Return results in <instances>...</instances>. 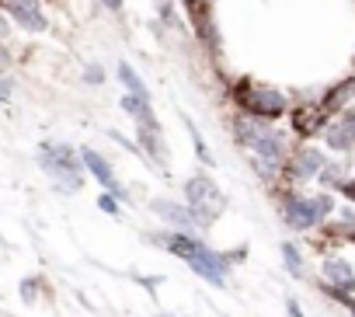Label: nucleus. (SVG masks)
Returning <instances> with one entry per match:
<instances>
[{"mask_svg":"<svg viewBox=\"0 0 355 317\" xmlns=\"http://www.w3.org/2000/svg\"><path fill=\"white\" fill-rule=\"evenodd\" d=\"M157 244H164L167 251H174L178 258H182L185 265H192V272H199L206 282H213V286H223L227 282V265H230V258L227 255H220V251H213V248H206L202 241H196V237H189V234H160V237H153Z\"/></svg>","mask_w":355,"mask_h":317,"instance_id":"obj_1","label":"nucleus"},{"mask_svg":"<svg viewBox=\"0 0 355 317\" xmlns=\"http://www.w3.org/2000/svg\"><path fill=\"white\" fill-rule=\"evenodd\" d=\"M39 164H42V171L53 178V185H56L60 192H77V189L84 185L80 157H77V150L67 146V143H42Z\"/></svg>","mask_w":355,"mask_h":317,"instance_id":"obj_2","label":"nucleus"},{"mask_svg":"<svg viewBox=\"0 0 355 317\" xmlns=\"http://www.w3.org/2000/svg\"><path fill=\"white\" fill-rule=\"evenodd\" d=\"M185 206L199 227H213L220 220V213L227 209V199L209 175H192L185 182Z\"/></svg>","mask_w":355,"mask_h":317,"instance_id":"obj_3","label":"nucleus"},{"mask_svg":"<svg viewBox=\"0 0 355 317\" xmlns=\"http://www.w3.org/2000/svg\"><path fill=\"white\" fill-rule=\"evenodd\" d=\"M237 101H241V108H244L251 119H261V122H275V119L286 112L282 91L265 87V84H251V80H241V84H237Z\"/></svg>","mask_w":355,"mask_h":317,"instance_id":"obj_4","label":"nucleus"},{"mask_svg":"<svg viewBox=\"0 0 355 317\" xmlns=\"http://www.w3.org/2000/svg\"><path fill=\"white\" fill-rule=\"evenodd\" d=\"M237 136H241L244 146L254 150V157H265V161H279L282 150H286V139L272 126H265L261 119H251V115L237 119Z\"/></svg>","mask_w":355,"mask_h":317,"instance_id":"obj_5","label":"nucleus"},{"mask_svg":"<svg viewBox=\"0 0 355 317\" xmlns=\"http://www.w3.org/2000/svg\"><path fill=\"white\" fill-rule=\"evenodd\" d=\"M331 199L327 196H313V199H300V196H289L286 199V209H282V216H286V223L293 227V230H310L317 220H324L327 213H331Z\"/></svg>","mask_w":355,"mask_h":317,"instance_id":"obj_6","label":"nucleus"},{"mask_svg":"<svg viewBox=\"0 0 355 317\" xmlns=\"http://www.w3.org/2000/svg\"><path fill=\"white\" fill-rule=\"evenodd\" d=\"M4 8L25 32H46V15L39 11V0H4Z\"/></svg>","mask_w":355,"mask_h":317,"instance_id":"obj_7","label":"nucleus"},{"mask_svg":"<svg viewBox=\"0 0 355 317\" xmlns=\"http://www.w3.org/2000/svg\"><path fill=\"white\" fill-rule=\"evenodd\" d=\"M80 161L87 164V171H91V175H94V178H98V182H101V185H105V189H108L115 199H122V196H125V192L119 189V182H115V171H112V164L105 161V157H101L98 150H80Z\"/></svg>","mask_w":355,"mask_h":317,"instance_id":"obj_8","label":"nucleus"},{"mask_svg":"<svg viewBox=\"0 0 355 317\" xmlns=\"http://www.w3.org/2000/svg\"><path fill=\"white\" fill-rule=\"evenodd\" d=\"M324 279L334 286L331 293L341 296V300L355 289V275H352V265H348L345 258H327V262H324Z\"/></svg>","mask_w":355,"mask_h":317,"instance_id":"obj_9","label":"nucleus"},{"mask_svg":"<svg viewBox=\"0 0 355 317\" xmlns=\"http://www.w3.org/2000/svg\"><path fill=\"white\" fill-rule=\"evenodd\" d=\"M327 146L331 150H352L355 146V108L341 112V119L327 126Z\"/></svg>","mask_w":355,"mask_h":317,"instance_id":"obj_10","label":"nucleus"},{"mask_svg":"<svg viewBox=\"0 0 355 317\" xmlns=\"http://www.w3.org/2000/svg\"><path fill=\"white\" fill-rule=\"evenodd\" d=\"M320 168H324V153H320V150H313V146H306V150H300V153H296V161H293V168H289V171H293V178H296V182H306V178H313Z\"/></svg>","mask_w":355,"mask_h":317,"instance_id":"obj_11","label":"nucleus"},{"mask_svg":"<svg viewBox=\"0 0 355 317\" xmlns=\"http://www.w3.org/2000/svg\"><path fill=\"white\" fill-rule=\"evenodd\" d=\"M153 213L157 216H164L174 230H182V234H189L192 227H199L196 220H192V213H189V206H174V203H153Z\"/></svg>","mask_w":355,"mask_h":317,"instance_id":"obj_12","label":"nucleus"},{"mask_svg":"<svg viewBox=\"0 0 355 317\" xmlns=\"http://www.w3.org/2000/svg\"><path fill=\"white\" fill-rule=\"evenodd\" d=\"M136 143L153 157L157 164H164V161H167V150L160 146V126H157V122H153V126H136Z\"/></svg>","mask_w":355,"mask_h":317,"instance_id":"obj_13","label":"nucleus"},{"mask_svg":"<svg viewBox=\"0 0 355 317\" xmlns=\"http://www.w3.org/2000/svg\"><path fill=\"white\" fill-rule=\"evenodd\" d=\"M324 126V108H296L293 112V129L300 132V136H313L317 129Z\"/></svg>","mask_w":355,"mask_h":317,"instance_id":"obj_14","label":"nucleus"},{"mask_svg":"<svg viewBox=\"0 0 355 317\" xmlns=\"http://www.w3.org/2000/svg\"><path fill=\"white\" fill-rule=\"evenodd\" d=\"M122 108L136 119V126H153V108H150V98H136V94H125L122 98Z\"/></svg>","mask_w":355,"mask_h":317,"instance_id":"obj_15","label":"nucleus"},{"mask_svg":"<svg viewBox=\"0 0 355 317\" xmlns=\"http://www.w3.org/2000/svg\"><path fill=\"white\" fill-rule=\"evenodd\" d=\"M119 80L125 84V91H129V94H136V98H150V94H146L143 77H139V74H132V67H129V63H119Z\"/></svg>","mask_w":355,"mask_h":317,"instance_id":"obj_16","label":"nucleus"},{"mask_svg":"<svg viewBox=\"0 0 355 317\" xmlns=\"http://www.w3.org/2000/svg\"><path fill=\"white\" fill-rule=\"evenodd\" d=\"M355 94V80H345V84H338L327 98H324V112H334V108H341L348 98Z\"/></svg>","mask_w":355,"mask_h":317,"instance_id":"obj_17","label":"nucleus"},{"mask_svg":"<svg viewBox=\"0 0 355 317\" xmlns=\"http://www.w3.org/2000/svg\"><path fill=\"white\" fill-rule=\"evenodd\" d=\"M282 258H286V268L293 275H303V262H300V251L293 244H282Z\"/></svg>","mask_w":355,"mask_h":317,"instance_id":"obj_18","label":"nucleus"},{"mask_svg":"<svg viewBox=\"0 0 355 317\" xmlns=\"http://www.w3.org/2000/svg\"><path fill=\"white\" fill-rule=\"evenodd\" d=\"M185 126H189V132H192V139H196V150H199V157L206 164H213V157H209V150H206V143H202V132L192 126V119H185Z\"/></svg>","mask_w":355,"mask_h":317,"instance_id":"obj_19","label":"nucleus"},{"mask_svg":"<svg viewBox=\"0 0 355 317\" xmlns=\"http://www.w3.org/2000/svg\"><path fill=\"white\" fill-rule=\"evenodd\" d=\"M84 80H87V84H91V87H98V84H101V80H105V70H101V67H98V63H91V67H87V70H84Z\"/></svg>","mask_w":355,"mask_h":317,"instance_id":"obj_20","label":"nucleus"},{"mask_svg":"<svg viewBox=\"0 0 355 317\" xmlns=\"http://www.w3.org/2000/svg\"><path fill=\"white\" fill-rule=\"evenodd\" d=\"M98 209H105L108 216H115V213H119V203H115V196H112V192H105V196L98 199Z\"/></svg>","mask_w":355,"mask_h":317,"instance_id":"obj_21","label":"nucleus"},{"mask_svg":"<svg viewBox=\"0 0 355 317\" xmlns=\"http://www.w3.org/2000/svg\"><path fill=\"white\" fill-rule=\"evenodd\" d=\"M35 289H39V279H25L21 282V296L25 300H35Z\"/></svg>","mask_w":355,"mask_h":317,"instance_id":"obj_22","label":"nucleus"},{"mask_svg":"<svg viewBox=\"0 0 355 317\" xmlns=\"http://www.w3.org/2000/svg\"><path fill=\"white\" fill-rule=\"evenodd\" d=\"M286 310H289V317H303V310H300V303H296V300H289V303H286Z\"/></svg>","mask_w":355,"mask_h":317,"instance_id":"obj_23","label":"nucleus"},{"mask_svg":"<svg viewBox=\"0 0 355 317\" xmlns=\"http://www.w3.org/2000/svg\"><path fill=\"white\" fill-rule=\"evenodd\" d=\"M11 87H15L11 80H0V98H11Z\"/></svg>","mask_w":355,"mask_h":317,"instance_id":"obj_24","label":"nucleus"},{"mask_svg":"<svg viewBox=\"0 0 355 317\" xmlns=\"http://www.w3.org/2000/svg\"><path fill=\"white\" fill-rule=\"evenodd\" d=\"M0 39H8V18L0 15Z\"/></svg>","mask_w":355,"mask_h":317,"instance_id":"obj_25","label":"nucleus"},{"mask_svg":"<svg viewBox=\"0 0 355 317\" xmlns=\"http://www.w3.org/2000/svg\"><path fill=\"white\" fill-rule=\"evenodd\" d=\"M101 4H105V8H112V11H119V8H122V0H101Z\"/></svg>","mask_w":355,"mask_h":317,"instance_id":"obj_26","label":"nucleus"},{"mask_svg":"<svg viewBox=\"0 0 355 317\" xmlns=\"http://www.w3.org/2000/svg\"><path fill=\"white\" fill-rule=\"evenodd\" d=\"M4 67H8V53H4V49H0V70H4Z\"/></svg>","mask_w":355,"mask_h":317,"instance_id":"obj_27","label":"nucleus"},{"mask_svg":"<svg viewBox=\"0 0 355 317\" xmlns=\"http://www.w3.org/2000/svg\"><path fill=\"white\" fill-rule=\"evenodd\" d=\"M182 4H189V8H192V4H196V0H182Z\"/></svg>","mask_w":355,"mask_h":317,"instance_id":"obj_28","label":"nucleus"},{"mask_svg":"<svg viewBox=\"0 0 355 317\" xmlns=\"http://www.w3.org/2000/svg\"><path fill=\"white\" fill-rule=\"evenodd\" d=\"M164 317H171V314H164Z\"/></svg>","mask_w":355,"mask_h":317,"instance_id":"obj_29","label":"nucleus"}]
</instances>
